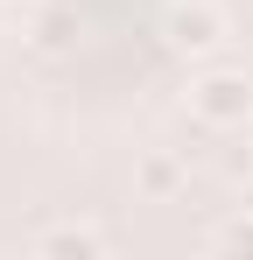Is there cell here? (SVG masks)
Masks as SVG:
<instances>
[{
    "label": "cell",
    "mask_w": 253,
    "mask_h": 260,
    "mask_svg": "<svg viewBox=\"0 0 253 260\" xmlns=\"http://www.w3.org/2000/svg\"><path fill=\"white\" fill-rule=\"evenodd\" d=\"M183 106H190V120L211 134H232L253 120V78L246 71H232V63H218V71H197L190 91H183Z\"/></svg>",
    "instance_id": "cell-1"
},
{
    "label": "cell",
    "mask_w": 253,
    "mask_h": 260,
    "mask_svg": "<svg viewBox=\"0 0 253 260\" xmlns=\"http://www.w3.org/2000/svg\"><path fill=\"white\" fill-rule=\"evenodd\" d=\"M169 43L183 49V56H211V49L225 43V7L218 0H183L176 21H169Z\"/></svg>",
    "instance_id": "cell-2"
},
{
    "label": "cell",
    "mask_w": 253,
    "mask_h": 260,
    "mask_svg": "<svg viewBox=\"0 0 253 260\" xmlns=\"http://www.w3.org/2000/svg\"><path fill=\"white\" fill-rule=\"evenodd\" d=\"M113 253V232L106 225H84V218H71V225H49V232H36V260H99Z\"/></svg>",
    "instance_id": "cell-3"
},
{
    "label": "cell",
    "mask_w": 253,
    "mask_h": 260,
    "mask_svg": "<svg viewBox=\"0 0 253 260\" xmlns=\"http://www.w3.org/2000/svg\"><path fill=\"white\" fill-rule=\"evenodd\" d=\"M134 190H141V197H155V204L176 197V190H183V162H176V155H148V162L134 169Z\"/></svg>",
    "instance_id": "cell-4"
},
{
    "label": "cell",
    "mask_w": 253,
    "mask_h": 260,
    "mask_svg": "<svg viewBox=\"0 0 253 260\" xmlns=\"http://www.w3.org/2000/svg\"><path fill=\"white\" fill-rule=\"evenodd\" d=\"M218 246H225V253H253V211H239V218H232V225L218 232Z\"/></svg>",
    "instance_id": "cell-5"
},
{
    "label": "cell",
    "mask_w": 253,
    "mask_h": 260,
    "mask_svg": "<svg viewBox=\"0 0 253 260\" xmlns=\"http://www.w3.org/2000/svg\"><path fill=\"white\" fill-rule=\"evenodd\" d=\"M239 211H253V169H246V190H239Z\"/></svg>",
    "instance_id": "cell-6"
},
{
    "label": "cell",
    "mask_w": 253,
    "mask_h": 260,
    "mask_svg": "<svg viewBox=\"0 0 253 260\" xmlns=\"http://www.w3.org/2000/svg\"><path fill=\"white\" fill-rule=\"evenodd\" d=\"M246 134H253V120H246Z\"/></svg>",
    "instance_id": "cell-7"
}]
</instances>
